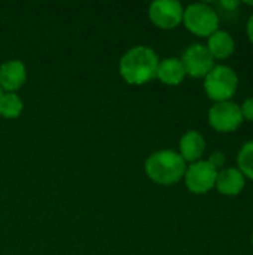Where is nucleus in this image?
Returning <instances> with one entry per match:
<instances>
[{
	"mask_svg": "<svg viewBox=\"0 0 253 255\" xmlns=\"http://www.w3.org/2000/svg\"><path fill=\"white\" fill-rule=\"evenodd\" d=\"M160 58L149 46H134L128 49L119 61V73L131 85H143L157 78Z\"/></svg>",
	"mask_w": 253,
	"mask_h": 255,
	"instance_id": "obj_1",
	"label": "nucleus"
},
{
	"mask_svg": "<svg viewBox=\"0 0 253 255\" xmlns=\"http://www.w3.org/2000/svg\"><path fill=\"white\" fill-rule=\"evenodd\" d=\"M145 172L155 184L173 185L183 179L186 163L177 151L161 149L148 157L145 163Z\"/></svg>",
	"mask_w": 253,
	"mask_h": 255,
	"instance_id": "obj_2",
	"label": "nucleus"
},
{
	"mask_svg": "<svg viewBox=\"0 0 253 255\" xmlns=\"http://www.w3.org/2000/svg\"><path fill=\"white\" fill-rule=\"evenodd\" d=\"M204 91L215 103L228 102L234 97L239 88L237 72L227 64H215V67L204 76Z\"/></svg>",
	"mask_w": 253,
	"mask_h": 255,
	"instance_id": "obj_3",
	"label": "nucleus"
},
{
	"mask_svg": "<svg viewBox=\"0 0 253 255\" xmlns=\"http://www.w3.org/2000/svg\"><path fill=\"white\" fill-rule=\"evenodd\" d=\"M218 12L206 3H192L185 7L182 24L195 36L209 37L219 30Z\"/></svg>",
	"mask_w": 253,
	"mask_h": 255,
	"instance_id": "obj_4",
	"label": "nucleus"
},
{
	"mask_svg": "<svg viewBox=\"0 0 253 255\" xmlns=\"http://www.w3.org/2000/svg\"><path fill=\"white\" fill-rule=\"evenodd\" d=\"M210 127L218 133H233L243 124L240 105L228 100L215 103L207 114Z\"/></svg>",
	"mask_w": 253,
	"mask_h": 255,
	"instance_id": "obj_5",
	"label": "nucleus"
},
{
	"mask_svg": "<svg viewBox=\"0 0 253 255\" xmlns=\"http://www.w3.org/2000/svg\"><path fill=\"white\" fill-rule=\"evenodd\" d=\"M218 169L213 167L207 160H198L186 166L185 172V185L194 194H206L215 188Z\"/></svg>",
	"mask_w": 253,
	"mask_h": 255,
	"instance_id": "obj_6",
	"label": "nucleus"
},
{
	"mask_svg": "<svg viewBox=\"0 0 253 255\" xmlns=\"http://www.w3.org/2000/svg\"><path fill=\"white\" fill-rule=\"evenodd\" d=\"M180 61L185 67L186 75L191 78H203L215 67V58L209 52L207 46L203 43H192L189 45L182 57Z\"/></svg>",
	"mask_w": 253,
	"mask_h": 255,
	"instance_id": "obj_7",
	"label": "nucleus"
},
{
	"mask_svg": "<svg viewBox=\"0 0 253 255\" xmlns=\"http://www.w3.org/2000/svg\"><path fill=\"white\" fill-rule=\"evenodd\" d=\"M183 10L185 7L177 0H157L149 6V18L157 27L171 30L182 24Z\"/></svg>",
	"mask_w": 253,
	"mask_h": 255,
	"instance_id": "obj_8",
	"label": "nucleus"
},
{
	"mask_svg": "<svg viewBox=\"0 0 253 255\" xmlns=\"http://www.w3.org/2000/svg\"><path fill=\"white\" fill-rule=\"evenodd\" d=\"M246 187V178L237 167H224L218 172L215 188L227 197L239 196Z\"/></svg>",
	"mask_w": 253,
	"mask_h": 255,
	"instance_id": "obj_9",
	"label": "nucleus"
},
{
	"mask_svg": "<svg viewBox=\"0 0 253 255\" xmlns=\"http://www.w3.org/2000/svg\"><path fill=\"white\" fill-rule=\"evenodd\" d=\"M27 79V69L19 60H9L0 66V88L6 93H15Z\"/></svg>",
	"mask_w": 253,
	"mask_h": 255,
	"instance_id": "obj_10",
	"label": "nucleus"
},
{
	"mask_svg": "<svg viewBox=\"0 0 253 255\" xmlns=\"http://www.w3.org/2000/svg\"><path fill=\"white\" fill-rule=\"evenodd\" d=\"M206 151V139L197 130H188L179 140V154L185 163H195L201 160Z\"/></svg>",
	"mask_w": 253,
	"mask_h": 255,
	"instance_id": "obj_11",
	"label": "nucleus"
},
{
	"mask_svg": "<svg viewBox=\"0 0 253 255\" xmlns=\"http://www.w3.org/2000/svg\"><path fill=\"white\" fill-rule=\"evenodd\" d=\"M207 49L216 60H227L236 51V40L228 30L219 28L207 37Z\"/></svg>",
	"mask_w": 253,
	"mask_h": 255,
	"instance_id": "obj_12",
	"label": "nucleus"
},
{
	"mask_svg": "<svg viewBox=\"0 0 253 255\" xmlns=\"http://www.w3.org/2000/svg\"><path fill=\"white\" fill-rule=\"evenodd\" d=\"M186 76L185 67L180 61V58L177 57H169L164 58L158 63V69H157V78L166 84V85H179L183 82Z\"/></svg>",
	"mask_w": 253,
	"mask_h": 255,
	"instance_id": "obj_13",
	"label": "nucleus"
},
{
	"mask_svg": "<svg viewBox=\"0 0 253 255\" xmlns=\"http://www.w3.org/2000/svg\"><path fill=\"white\" fill-rule=\"evenodd\" d=\"M22 100L15 93H1L0 96V115L7 120L18 118L22 112Z\"/></svg>",
	"mask_w": 253,
	"mask_h": 255,
	"instance_id": "obj_14",
	"label": "nucleus"
},
{
	"mask_svg": "<svg viewBox=\"0 0 253 255\" xmlns=\"http://www.w3.org/2000/svg\"><path fill=\"white\" fill-rule=\"evenodd\" d=\"M237 169L246 179L253 181V139L242 145L237 154Z\"/></svg>",
	"mask_w": 253,
	"mask_h": 255,
	"instance_id": "obj_15",
	"label": "nucleus"
},
{
	"mask_svg": "<svg viewBox=\"0 0 253 255\" xmlns=\"http://www.w3.org/2000/svg\"><path fill=\"white\" fill-rule=\"evenodd\" d=\"M240 111H242L243 121L253 123V96L248 97V99L240 105Z\"/></svg>",
	"mask_w": 253,
	"mask_h": 255,
	"instance_id": "obj_16",
	"label": "nucleus"
},
{
	"mask_svg": "<svg viewBox=\"0 0 253 255\" xmlns=\"http://www.w3.org/2000/svg\"><path fill=\"white\" fill-rule=\"evenodd\" d=\"M207 161H209L213 167H216L218 170H221V167L225 164V154L221 152V151H213Z\"/></svg>",
	"mask_w": 253,
	"mask_h": 255,
	"instance_id": "obj_17",
	"label": "nucleus"
},
{
	"mask_svg": "<svg viewBox=\"0 0 253 255\" xmlns=\"http://www.w3.org/2000/svg\"><path fill=\"white\" fill-rule=\"evenodd\" d=\"M246 33H248V37H249L251 43L253 45V13L249 16V19H248V24H246Z\"/></svg>",
	"mask_w": 253,
	"mask_h": 255,
	"instance_id": "obj_18",
	"label": "nucleus"
},
{
	"mask_svg": "<svg viewBox=\"0 0 253 255\" xmlns=\"http://www.w3.org/2000/svg\"><path fill=\"white\" fill-rule=\"evenodd\" d=\"M221 6L222 7H225V9H228V10H234V9H237L239 6H240V1H221Z\"/></svg>",
	"mask_w": 253,
	"mask_h": 255,
	"instance_id": "obj_19",
	"label": "nucleus"
},
{
	"mask_svg": "<svg viewBox=\"0 0 253 255\" xmlns=\"http://www.w3.org/2000/svg\"><path fill=\"white\" fill-rule=\"evenodd\" d=\"M245 4H248V6H253V1H245Z\"/></svg>",
	"mask_w": 253,
	"mask_h": 255,
	"instance_id": "obj_20",
	"label": "nucleus"
},
{
	"mask_svg": "<svg viewBox=\"0 0 253 255\" xmlns=\"http://www.w3.org/2000/svg\"><path fill=\"white\" fill-rule=\"evenodd\" d=\"M251 241H252V247H253V232H252V238H251Z\"/></svg>",
	"mask_w": 253,
	"mask_h": 255,
	"instance_id": "obj_21",
	"label": "nucleus"
},
{
	"mask_svg": "<svg viewBox=\"0 0 253 255\" xmlns=\"http://www.w3.org/2000/svg\"><path fill=\"white\" fill-rule=\"evenodd\" d=\"M0 96H1V88H0Z\"/></svg>",
	"mask_w": 253,
	"mask_h": 255,
	"instance_id": "obj_22",
	"label": "nucleus"
}]
</instances>
